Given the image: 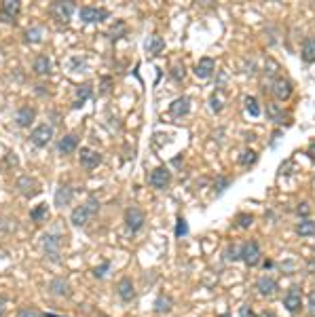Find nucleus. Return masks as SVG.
Wrapping results in <instances>:
<instances>
[{
  "label": "nucleus",
  "instance_id": "33",
  "mask_svg": "<svg viewBox=\"0 0 315 317\" xmlns=\"http://www.w3.org/2000/svg\"><path fill=\"white\" fill-rule=\"evenodd\" d=\"M47 214H49L47 205H43V203H40L38 207H34L32 212H30V218H32L34 222H40V220H45V218H47Z\"/></svg>",
  "mask_w": 315,
  "mask_h": 317
},
{
  "label": "nucleus",
  "instance_id": "27",
  "mask_svg": "<svg viewBox=\"0 0 315 317\" xmlns=\"http://www.w3.org/2000/svg\"><path fill=\"white\" fill-rule=\"evenodd\" d=\"M171 306H174V300H171L169 296L161 294L159 298H157V302H155V311H157V313H161V315H165V313H169V311H171Z\"/></svg>",
  "mask_w": 315,
  "mask_h": 317
},
{
  "label": "nucleus",
  "instance_id": "28",
  "mask_svg": "<svg viewBox=\"0 0 315 317\" xmlns=\"http://www.w3.org/2000/svg\"><path fill=\"white\" fill-rule=\"evenodd\" d=\"M267 117L273 123H283L286 121V112H283L277 104H267Z\"/></svg>",
  "mask_w": 315,
  "mask_h": 317
},
{
  "label": "nucleus",
  "instance_id": "40",
  "mask_svg": "<svg viewBox=\"0 0 315 317\" xmlns=\"http://www.w3.org/2000/svg\"><path fill=\"white\" fill-rule=\"evenodd\" d=\"M108 269H110V264H108V262H104V264H101V267L93 269V275H95L97 279H101V277H104V275L108 273Z\"/></svg>",
  "mask_w": 315,
  "mask_h": 317
},
{
  "label": "nucleus",
  "instance_id": "16",
  "mask_svg": "<svg viewBox=\"0 0 315 317\" xmlns=\"http://www.w3.org/2000/svg\"><path fill=\"white\" fill-rule=\"evenodd\" d=\"M169 112L174 117H186L188 112H190V97H178L176 101H171V106H169Z\"/></svg>",
  "mask_w": 315,
  "mask_h": 317
},
{
  "label": "nucleus",
  "instance_id": "3",
  "mask_svg": "<svg viewBox=\"0 0 315 317\" xmlns=\"http://www.w3.org/2000/svg\"><path fill=\"white\" fill-rule=\"evenodd\" d=\"M241 260L248 264V267H256L260 262V245L250 239L246 245H243V254H241Z\"/></svg>",
  "mask_w": 315,
  "mask_h": 317
},
{
  "label": "nucleus",
  "instance_id": "32",
  "mask_svg": "<svg viewBox=\"0 0 315 317\" xmlns=\"http://www.w3.org/2000/svg\"><path fill=\"white\" fill-rule=\"evenodd\" d=\"M246 110H248L250 117H258V115H260V106H258L256 97H252V95L246 97Z\"/></svg>",
  "mask_w": 315,
  "mask_h": 317
},
{
  "label": "nucleus",
  "instance_id": "19",
  "mask_svg": "<svg viewBox=\"0 0 315 317\" xmlns=\"http://www.w3.org/2000/svg\"><path fill=\"white\" fill-rule=\"evenodd\" d=\"M70 220H72V224L74 227H85V224L91 220V214L87 212V207L85 205H80V207H76L72 214H70Z\"/></svg>",
  "mask_w": 315,
  "mask_h": 317
},
{
  "label": "nucleus",
  "instance_id": "5",
  "mask_svg": "<svg viewBox=\"0 0 315 317\" xmlns=\"http://www.w3.org/2000/svg\"><path fill=\"white\" fill-rule=\"evenodd\" d=\"M30 138H32V144H34V146L45 148L49 142H51V138H53V127L47 125V123H45V125H38V127L32 131V136H30Z\"/></svg>",
  "mask_w": 315,
  "mask_h": 317
},
{
  "label": "nucleus",
  "instance_id": "17",
  "mask_svg": "<svg viewBox=\"0 0 315 317\" xmlns=\"http://www.w3.org/2000/svg\"><path fill=\"white\" fill-rule=\"evenodd\" d=\"M163 49H165V40L161 38L159 34H152V36H148V40H146V53H148L150 57L159 55Z\"/></svg>",
  "mask_w": 315,
  "mask_h": 317
},
{
  "label": "nucleus",
  "instance_id": "9",
  "mask_svg": "<svg viewBox=\"0 0 315 317\" xmlns=\"http://www.w3.org/2000/svg\"><path fill=\"white\" fill-rule=\"evenodd\" d=\"M78 157H80V165H83L85 169H95L101 163V155L97 150H91V148H83Z\"/></svg>",
  "mask_w": 315,
  "mask_h": 317
},
{
  "label": "nucleus",
  "instance_id": "30",
  "mask_svg": "<svg viewBox=\"0 0 315 317\" xmlns=\"http://www.w3.org/2000/svg\"><path fill=\"white\" fill-rule=\"evenodd\" d=\"M3 11L9 15V17H17V13L22 11V3H19V0H7V3L3 5Z\"/></svg>",
  "mask_w": 315,
  "mask_h": 317
},
{
  "label": "nucleus",
  "instance_id": "50",
  "mask_svg": "<svg viewBox=\"0 0 315 317\" xmlns=\"http://www.w3.org/2000/svg\"><path fill=\"white\" fill-rule=\"evenodd\" d=\"M220 317H229V315H220Z\"/></svg>",
  "mask_w": 315,
  "mask_h": 317
},
{
  "label": "nucleus",
  "instance_id": "46",
  "mask_svg": "<svg viewBox=\"0 0 315 317\" xmlns=\"http://www.w3.org/2000/svg\"><path fill=\"white\" fill-rule=\"evenodd\" d=\"M7 313V300L5 298H0V317H3Z\"/></svg>",
  "mask_w": 315,
  "mask_h": 317
},
{
  "label": "nucleus",
  "instance_id": "44",
  "mask_svg": "<svg viewBox=\"0 0 315 317\" xmlns=\"http://www.w3.org/2000/svg\"><path fill=\"white\" fill-rule=\"evenodd\" d=\"M0 22H9V24H13V17H9L3 9H0Z\"/></svg>",
  "mask_w": 315,
  "mask_h": 317
},
{
  "label": "nucleus",
  "instance_id": "42",
  "mask_svg": "<svg viewBox=\"0 0 315 317\" xmlns=\"http://www.w3.org/2000/svg\"><path fill=\"white\" fill-rule=\"evenodd\" d=\"M227 186H229V180H227V178H218V180H216V192H218V195H220V192L225 190Z\"/></svg>",
  "mask_w": 315,
  "mask_h": 317
},
{
  "label": "nucleus",
  "instance_id": "49",
  "mask_svg": "<svg viewBox=\"0 0 315 317\" xmlns=\"http://www.w3.org/2000/svg\"><path fill=\"white\" fill-rule=\"evenodd\" d=\"M43 317H59V315H53V313H45Z\"/></svg>",
  "mask_w": 315,
  "mask_h": 317
},
{
  "label": "nucleus",
  "instance_id": "35",
  "mask_svg": "<svg viewBox=\"0 0 315 317\" xmlns=\"http://www.w3.org/2000/svg\"><path fill=\"white\" fill-rule=\"evenodd\" d=\"M188 235V222L184 218H178V224H176V237H184Z\"/></svg>",
  "mask_w": 315,
  "mask_h": 317
},
{
  "label": "nucleus",
  "instance_id": "36",
  "mask_svg": "<svg viewBox=\"0 0 315 317\" xmlns=\"http://www.w3.org/2000/svg\"><path fill=\"white\" fill-rule=\"evenodd\" d=\"M85 207H87V212L91 214V216H95V214L101 209V205H99V201L95 199V197H91L87 203H85Z\"/></svg>",
  "mask_w": 315,
  "mask_h": 317
},
{
  "label": "nucleus",
  "instance_id": "1",
  "mask_svg": "<svg viewBox=\"0 0 315 317\" xmlns=\"http://www.w3.org/2000/svg\"><path fill=\"white\" fill-rule=\"evenodd\" d=\"M51 13L59 24H68L74 15V3H53L51 5Z\"/></svg>",
  "mask_w": 315,
  "mask_h": 317
},
{
  "label": "nucleus",
  "instance_id": "20",
  "mask_svg": "<svg viewBox=\"0 0 315 317\" xmlns=\"http://www.w3.org/2000/svg\"><path fill=\"white\" fill-rule=\"evenodd\" d=\"M256 290L262 294V296H273L277 290V281L271 279V277H260L258 283H256Z\"/></svg>",
  "mask_w": 315,
  "mask_h": 317
},
{
  "label": "nucleus",
  "instance_id": "6",
  "mask_svg": "<svg viewBox=\"0 0 315 317\" xmlns=\"http://www.w3.org/2000/svg\"><path fill=\"white\" fill-rule=\"evenodd\" d=\"M40 243H43V250H45V254L51 260H59V237H57V235L45 233L43 239H40Z\"/></svg>",
  "mask_w": 315,
  "mask_h": 317
},
{
  "label": "nucleus",
  "instance_id": "38",
  "mask_svg": "<svg viewBox=\"0 0 315 317\" xmlns=\"http://www.w3.org/2000/svg\"><path fill=\"white\" fill-rule=\"evenodd\" d=\"M171 76H174L176 80H182L186 76V72H184V68H182V64H176L174 68H171Z\"/></svg>",
  "mask_w": 315,
  "mask_h": 317
},
{
  "label": "nucleus",
  "instance_id": "12",
  "mask_svg": "<svg viewBox=\"0 0 315 317\" xmlns=\"http://www.w3.org/2000/svg\"><path fill=\"white\" fill-rule=\"evenodd\" d=\"M72 199H74V188L70 186V184H62L55 192V205L57 207H68L70 203H72Z\"/></svg>",
  "mask_w": 315,
  "mask_h": 317
},
{
  "label": "nucleus",
  "instance_id": "7",
  "mask_svg": "<svg viewBox=\"0 0 315 317\" xmlns=\"http://www.w3.org/2000/svg\"><path fill=\"white\" fill-rule=\"evenodd\" d=\"M148 182H150L152 188H159V190L161 188H167L169 182H171V173L167 171V167H157V169H152Z\"/></svg>",
  "mask_w": 315,
  "mask_h": 317
},
{
  "label": "nucleus",
  "instance_id": "45",
  "mask_svg": "<svg viewBox=\"0 0 315 317\" xmlns=\"http://www.w3.org/2000/svg\"><path fill=\"white\" fill-rule=\"evenodd\" d=\"M239 315H241V317H250V306H248V304H243L241 309H239Z\"/></svg>",
  "mask_w": 315,
  "mask_h": 317
},
{
  "label": "nucleus",
  "instance_id": "34",
  "mask_svg": "<svg viewBox=\"0 0 315 317\" xmlns=\"http://www.w3.org/2000/svg\"><path fill=\"white\" fill-rule=\"evenodd\" d=\"M256 159H258V155H256V152H254L252 148H248V150L241 152V165H254V163H256Z\"/></svg>",
  "mask_w": 315,
  "mask_h": 317
},
{
  "label": "nucleus",
  "instance_id": "41",
  "mask_svg": "<svg viewBox=\"0 0 315 317\" xmlns=\"http://www.w3.org/2000/svg\"><path fill=\"white\" fill-rule=\"evenodd\" d=\"M17 317H43L38 311H34V309H24V311H19L17 313Z\"/></svg>",
  "mask_w": 315,
  "mask_h": 317
},
{
  "label": "nucleus",
  "instance_id": "26",
  "mask_svg": "<svg viewBox=\"0 0 315 317\" xmlns=\"http://www.w3.org/2000/svg\"><path fill=\"white\" fill-rule=\"evenodd\" d=\"M24 40H26V43H30V45L40 43V40H43V28H40V26L28 28L26 32H24Z\"/></svg>",
  "mask_w": 315,
  "mask_h": 317
},
{
  "label": "nucleus",
  "instance_id": "2",
  "mask_svg": "<svg viewBox=\"0 0 315 317\" xmlns=\"http://www.w3.org/2000/svg\"><path fill=\"white\" fill-rule=\"evenodd\" d=\"M80 19L85 24H97V22H106L108 11L101 7H83L80 9Z\"/></svg>",
  "mask_w": 315,
  "mask_h": 317
},
{
  "label": "nucleus",
  "instance_id": "47",
  "mask_svg": "<svg viewBox=\"0 0 315 317\" xmlns=\"http://www.w3.org/2000/svg\"><path fill=\"white\" fill-rule=\"evenodd\" d=\"M309 157H311V161H315V142H311V146H309Z\"/></svg>",
  "mask_w": 315,
  "mask_h": 317
},
{
  "label": "nucleus",
  "instance_id": "13",
  "mask_svg": "<svg viewBox=\"0 0 315 317\" xmlns=\"http://www.w3.org/2000/svg\"><path fill=\"white\" fill-rule=\"evenodd\" d=\"M34 119H36V110L32 106H22L15 112V123L19 127H30Z\"/></svg>",
  "mask_w": 315,
  "mask_h": 317
},
{
  "label": "nucleus",
  "instance_id": "31",
  "mask_svg": "<svg viewBox=\"0 0 315 317\" xmlns=\"http://www.w3.org/2000/svg\"><path fill=\"white\" fill-rule=\"evenodd\" d=\"M241 254H243V245H229L225 250V260H229V262L241 260Z\"/></svg>",
  "mask_w": 315,
  "mask_h": 317
},
{
  "label": "nucleus",
  "instance_id": "25",
  "mask_svg": "<svg viewBox=\"0 0 315 317\" xmlns=\"http://www.w3.org/2000/svg\"><path fill=\"white\" fill-rule=\"evenodd\" d=\"M296 233L300 235V237H311V235L315 233V222L311 218H302L296 224Z\"/></svg>",
  "mask_w": 315,
  "mask_h": 317
},
{
  "label": "nucleus",
  "instance_id": "10",
  "mask_svg": "<svg viewBox=\"0 0 315 317\" xmlns=\"http://www.w3.org/2000/svg\"><path fill=\"white\" fill-rule=\"evenodd\" d=\"M273 93L279 101H286L292 95V83L288 78H275L273 80Z\"/></svg>",
  "mask_w": 315,
  "mask_h": 317
},
{
  "label": "nucleus",
  "instance_id": "4",
  "mask_svg": "<svg viewBox=\"0 0 315 317\" xmlns=\"http://www.w3.org/2000/svg\"><path fill=\"white\" fill-rule=\"evenodd\" d=\"M144 220H146L144 212L138 209V207H129L125 212V224H127V229L131 233H138L142 227H144Z\"/></svg>",
  "mask_w": 315,
  "mask_h": 317
},
{
  "label": "nucleus",
  "instance_id": "15",
  "mask_svg": "<svg viewBox=\"0 0 315 317\" xmlns=\"http://www.w3.org/2000/svg\"><path fill=\"white\" fill-rule=\"evenodd\" d=\"M76 146H78V136L76 134H68L57 142V150L62 152V155H72V152L76 150Z\"/></svg>",
  "mask_w": 315,
  "mask_h": 317
},
{
  "label": "nucleus",
  "instance_id": "39",
  "mask_svg": "<svg viewBox=\"0 0 315 317\" xmlns=\"http://www.w3.org/2000/svg\"><path fill=\"white\" fill-rule=\"evenodd\" d=\"M296 214H298V216H302V218H307L309 214H311V205H309V203H300V205L296 207Z\"/></svg>",
  "mask_w": 315,
  "mask_h": 317
},
{
  "label": "nucleus",
  "instance_id": "14",
  "mask_svg": "<svg viewBox=\"0 0 315 317\" xmlns=\"http://www.w3.org/2000/svg\"><path fill=\"white\" fill-rule=\"evenodd\" d=\"M17 190L22 192L24 197H34L36 192H38V182H36L34 178L24 176V178H19V180H17Z\"/></svg>",
  "mask_w": 315,
  "mask_h": 317
},
{
  "label": "nucleus",
  "instance_id": "43",
  "mask_svg": "<svg viewBox=\"0 0 315 317\" xmlns=\"http://www.w3.org/2000/svg\"><path fill=\"white\" fill-rule=\"evenodd\" d=\"M309 317H315V294L311 296V300H309Z\"/></svg>",
  "mask_w": 315,
  "mask_h": 317
},
{
  "label": "nucleus",
  "instance_id": "37",
  "mask_svg": "<svg viewBox=\"0 0 315 317\" xmlns=\"http://www.w3.org/2000/svg\"><path fill=\"white\" fill-rule=\"evenodd\" d=\"M252 214H239L237 216V227H243V229H248L250 224H252Z\"/></svg>",
  "mask_w": 315,
  "mask_h": 317
},
{
  "label": "nucleus",
  "instance_id": "24",
  "mask_svg": "<svg viewBox=\"0 0 315 317\" xmlns=\"http://www.w3.org/2000/svg\"><path fill=\"white\" fill-rule=\"evenodd\" d=\"M209 104H212V110H214V112H220L222 108H225V104H227V95L222 93V89H220V87H216V91L212 93Z\"/></svg>",
  "mask_w": 315,
  "mask_h": 317
},
{
  "label": "nucleus",
  "instance_id": "21",
  "mask_svg": "<svg viewBox=\"0 0 315 317\" xmlns=\"http://www.w3.org/2000/svg\"><path fill=\"white\" fill-rule=\"evenodd\" d=\"M93 95V87H91L89 83H83V85H78L76 89V101H74V106L76 108H83L85 106V101Z\"/></svg>",
  "mask_w": 315,
  "mask_h": 317
},
{
  "label": "nucleus",
  "instance_id": "23",
  "mask_svg": "<svg viewBox=\"0 0 315 317\" xmlns=\"http://www.w3.org/2000/svg\"><path fill=\"white\" fill-rule=\"evenodd\" d=\"M49 288H51V292L57 294V296H68L70 294V285H68V281L64 277H55L53 281H51Z\"/></svg>",
  "mask_w": 315,
  "mask_h": 317
},
{
  "label": "nucleus",
  "instance_id": "11",
  "mask_svg": "<svg viewBox=\"0 0 315 317\" xmlns=\"http://www.w3.org/2000/svg\"><path fill=\"white\" fill-rule=\"evenodd\" d=\"M117 294H119V298L123 300V302H131L136 298V290H134V283H131L129 277H123L119 283H117Z\"/></svg>",
  "mask_w": 315,
  "mask_h": 317
},
{
  "label": "nucleus",
  "instance_id": "48",
  "mask_svg": "<svg viewBox=\"0 0 315 317\" xmlns=\"http://www.w3.org/2000/svg\"><path fill=\"white\" fill-rule=\"evenodd\" d=\"M260 317H277V315H275V313H271V311H265V313H262Z\"/></svg>",
  "mask_w": 315,
  "mask_h": 317
},
{
  "label": "nucleus",
  "instance_id": "18",
  "mask_svg": "<svg viewBox=\"0 0 315 317\" xmlns=\"http://www.w3.org/2000/svg\"><path fill=\"white\" fill-rule=\"evenodd\" d=\"M214 59L212 57H203L199 64H197V68H195V74L199 76V78H209L212 74H214Z\"/></svg>",
  "mask_w": 315,
  "mask_h": 317
},
{
  "label": "nucleus",
  "instance_id": "22",
  "mask_svg": "<svg viewBox=\"0 0 315 317\" xmlns=\"http://www.w3.org/2000/svg\"><path fill=\"white\" fill-rule=\"evenodd\" d=\"M300 55H302L304 64H313V61H315V38H307V40H304Z\"/></svg>",
  "mask_w": 315,
  "mask_h": 317
},
{
  "label": "nucleus",
  "instance_id": "8",
  "mask_svg": "<svg viewBox=\"0 0 315 317\" xmlns=\"http://www.w3.org/2000/svg\"><path fill=\"white\" fill-rule=\"evenodd\" d=\"M283 306L290 311V313H298L300 306H302V292L300 288H290V292L286 294L283 298Z\"/></svg>",
  "mask_w": 315,
  "mask_h": 317
},
{
  "label": "nucleus",
  "instance_id": "29",
  "mask_svg": "<svg viewBox=\"0 0 315 317\" xmlns=\"http://www.w3.org/2000/svg\"><path fill=\"white\" fill-rule=\"evenodd\" d=\"M34 72L36 74H49L51 72V64H49V57L47 55H38L34 59Z\"/></svg>",
  "mask_w": 315,
  "mask_h": 317
}]
</instances>
